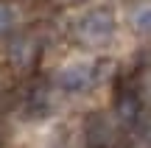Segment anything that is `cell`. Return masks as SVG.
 Wrapping results in <instances>:
<instances>
[{
  "mask_svg": "<svg viewBox=\"0 0 151 148\" xmlns=\"http://www.w3.org/2000/svg\"><path fill=\"white\" fill-rule=\"evenodd\" d=\"M84 137H87V145L90 148H106L115 140V129H112V123H109L104 115H95V117H90V123H87Z\"/></svg>",
  "mask_w": 151,
  "mask_h": 148,
  "instance_id": "obj_1",
  "label": "cell"
},
{
  "mask_svg": "<svg viewBox=\"0 0 151 148\" xmlns=\"http://www.w3.org/2000/svg\"><path fill=\"white\" fill-rule=\"evenodd\" d=\"M112 34V17L104 11H92L90 17H84L81 22V36L84 39H104Z\"/></svg>",
  "mask_w": 151,
  "mask_h": 148,
  "instance_id": "obj_2",
  "label": "cell"
},
{
  "mask_svg": "<svg viewBox=\"0 0 151 148\" xmlns=\"http://www.w3.org/2000/svg\"><path fill=\"white\" fill-rule=\"evenodd\" d=\"M56 81H59L65 89H81V87L90 84V67L87 64H67V67L59 70Z\"/></svg>",
  "mask_w": 151,
  "mask_h": 148,
  "instance_id": "obj_3",
  "label": "cell"
},
{
  "mask_svg": "<svg viewBox=\"0 0 151 148\" xmlns=\"http://www.w3.org/2000/svg\"><path fill=\"white\" fill-rule=\"evenodd\" d=\"M9 56H11V64L14 67H31V61H34L31 39H14L11 48H9Z\"/></svg>",
  "mask_w": 151,
  "mask_h": 148,
  "instance_id": "obj_4",
  "label": "cell"
},
{
  "mask_svg": "<svg viewBox=\"0 0 151 148\" xmlns=\"http://www.w3.org/2000/svg\"><path fill=\"white\" fill-rule=\"evenodd\" d=\"M115 106H118V115L123 117L126 123H134V117H137V109H140V106H137V98H134V95H120Z\"/></svg>",
  "mask_w": 151,
  "mask_h": 148,
  "instance_id": "obj_5",
  "label": "cell"
},
{
  "mask_svg": "<svg viewBox=\"0 0 151 148\" xmlns=\"http://www.w3.org/2000/svg\"><path fill=\"white\" fill-rule=\"evenodd\" d=\"M14 25V11L9 6H0V31H9Z\"/></svg>",
  "mask_w": 151,
  "mask_h": 148,
  "instance_id": "obj_6",
  "label": "cell"
}]
</instances>
